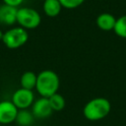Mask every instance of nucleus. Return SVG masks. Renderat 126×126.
Returning <instances> with one entry per match:
<instances>
[{"instance_id": "obj_16", "label": "nucleus", "mask_w": 126, "mask_h": 126, "mask_svg": "<svg viewBox=\"0 0 126 126\" xmlns=\"http://www.w3.org/2000/svg\"><path fill=\"white\" fill-rule=\"evenodd\" d=\"M25 0H2L3 4L14 7V8H20L21 5L24 3Z\"/></svg>"}, {"instance_id": "obj_18", "label": "nucleus", "mask_w": 126, "mask_h": 126, "mask_svg": "<svg viewBox=\"0 0 126 126\" xmlns=\"http://www.w3.org/2000/svg\"><path fill=\"white\" fill-rule=\"evenodd\" d=\"M33 1H39V0H33ZM42 1H43V0H42Z\"/></svg>"}, {"instance_id": "obj_4", "label": "nucleus", "mask_w": 126, "mask_h": 126, "mask_svg": "<svg viewBox=\"0 0 126 126\" xmlns=\"http://www.w3.org/2000/svg\"><path fill=\"white\" fill-rule=\"evenodd\" d=\"M41 23V16L33 8L20 7L17 11V24L19 27L29 31L36 29Z\"/></svg>"}, {"instance_id": "obj_17", "label": "nucleus", "mask_w": 126, "mask_h": 126, "mask_svg": "<svg viewBox=\"0 0 126 126\" xmlns=\"http://www.w3.org/2000/svg\"><path fill=\"white\" fill-rule=\"evenodd\" d=\"M3 34H4V32H2V30L0 29V41H2V38H3Z\"/></svg>"}, {"instance_id": "obj_8", "label": "nucleus", "mask_w": 126, "mask_h": 126, "mask_svg": "<svg viewBox=\"0 0 126 126\" xmlns=\"http://www.w3.org/2000/svg\"><path fill=\"white\" fill-rule=\"evenodd\" d=\"M18 8H14L5 4L0 5V25L11 27L17 23Z\"/></svg>"}, {"instance_id": "obj_9", "label": "nucleus", "mask_w": 126, "mask_h": 126, "mask_svg": "<svg viewBox=\"0 0 126 126\" xmlns=\"http://www.w3.org/2000/svg\"><path fill=\"white\" fill-rule=\"evenodd\" d=\"M116 23V18L110 13H101L97 16L95 20V24L97 28L104 32L113 31Z\"/></svg>"}, {"instance_id": "obj_10", "label": "nucleus", "mask_w": 126, "mask_h": 126, "mask_svg": "<svg viewBox=\"0 0 126 126\" xmlns=\"http://www.w3.org/2000/svg\"><path fill=\"white\" fill-rule=\"evenodd\" d=\"M62 8L63 7L59 0H43L42 10L47 17H57L60 14Z\"/></svg>"}, {"instance_id": "obj_6", "label": "nucleus", "mask_w": 126, "mask_h": 126, "mask_svg": "<svg viewBox=\"0 0 126 126\" xmlns=\"http://www.w3.org/2000/svg\"><path fill=\"white\" fill-rule=\"evenodd\" d=\"M19 109L11 101L4 99L0 101V124L8 125L15 122Z\"/></svg>"}, {"instance_id": "obj_2", "label": "nucleus", "mask_w": 126, "mask_h": 126, "mask_svg": "<svg viewBox=\"0 0 126 126\" xmlns=\"http://www.w3.org/2000/svg\"><path fill=\"white\" fill-rule=\"evenodd\" d=\"M110 110L111 104L107 98L94 97L85 104L83 108V115L90 121H97L106 117Z\"/></svg>"}, {"instance_id": "obj_13", "label": "nucleus", "mask_w": 126, "mask_h": 126, "mask_svg": "<svg viewBox=\"0 0 126 126\" xmlns=\"http://www.w3.org/2000/svg\"><path fill=\"white\" fill-rule=\"evenodd\" d=\"M48 100L53 111H60L65 107V98L58 93L49 96Z\"/></svg>"}, {"instance_id": "obj_15", "label": "nucleus", "mask_w": 126, "mask_h": 126, "mask_svg": "<svg viewBox=\"0 0 126 126\" xmlns=\"http://www.w3.org/2000/svg\"><path fill=\"white\" fill-rule=\"evenodd\" d=\"M62 7L65 9H76L81 6L85 0H59Z\"/></svg>"}, {"instance_id": "obj_12", "label": "nucleus", "mask_w": 126, "mask_h": 126, "mask_svg": "<svg viewBox=\"0 0 126 126\" xmlns=\"http://www.w3.org/2000/svg\"><path fill=\"white\" fill-rule=\"evenodd\" d=\"M33 120H34V116L32 110L21 109L18 111L15 122L18 126H31L33 123Z\"/></svg>"}, {"instance_id": "obj_5", "label": "nucleus", "mask_w": 126, "mask_h": 126, "mask_svg": "<svg viewBox=\"0 0 126 126\" xmlns=\"http://www.w3.org/2000/svg\"><path fill=\"white\" fill-rule=\"evenodd\" d=\"M34 94L32 90H27L24 88L17 89L11 97V101L15 104V106L21 110V109H29L32 107V103L34 102Z\"/></svg>"}, {"instance_id": "obj_7", "label": "nucleus", "mask_w": 126, "mask_h": 126, "mask_svg": "<svg viewBox=\"0 0 126 126\" xmlns=\"http://www.w3.org/2000/svg\"><path fill=\"white\" fill-rule=\"evenodd\" d=\"M32 112L34 116V118L44 119L49 117L53 110L50 106L49 100L47 97H39L34 100V102L32 105Z\"/></svg>"}, {"instance_id": "obj_11", "label": "nucleus", "mask_w": 126, "mask_h": 126, "mask_svg": "<svg viewBox=\"0 0 126 126\" xmlns=\"http://www.w3.org/2000/svg\"><path fill=\"white\" fill-rule=\"evenodd\" d=\"M36 78H37V74H35L32 71H26V72H24L22 74L21 78H20L21 88L32 91L33 89H35Z\"/></svg>"}, {"instance_id": "obj_14", "label": "nucleus", "mask_w": 126, "mask_h": 126, "mask_svg": "<svg viewBox=\"0 0 126 126\" xmlns=\"http://www.w3.org/2000/svg\"><path fill=\"white\" fill-rule=\"evenodd\" d=\"M113 32L119 37L126 38V15H123L118 19H116Z\"/></svg>"}, {"instance_id": "obj_3", "label": "nucleus", "mask_w": 126, "mask_h": 126, "mask_svg": "<svg viewBox=\"0 0 126 126\" xmlns=\"http://www.w3.org/2000/svg\"><path fill=\"white\" fill-rule=\"evenodd\" d=\"M29 40V32L21 27H13L4 32L2 42L9 49H17L22 47Z\"/></svg>"}, {"instance_id": "obj_1", "label": "nucleus", "mask_w": 126, "mask_h": 126, "mask_svg": "<svg viewBox=\"0 0 126 126\" xmlns=\"http://www.w3.org/2000/svg\"><path fill=\"white\" fill-rule=\"evenodd\" d=\"M60 86L58 75L52 70H43L37 74L35 90L41 97H49L56 94Z\"/></svg>"}]
</instances>
